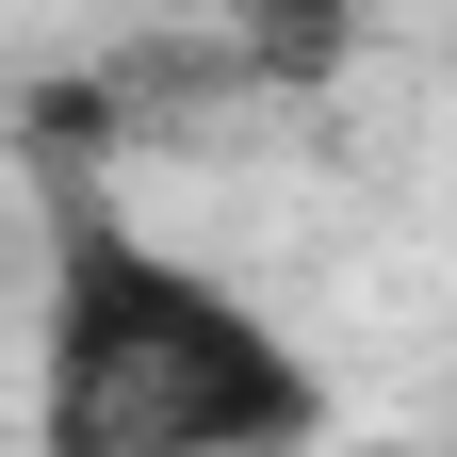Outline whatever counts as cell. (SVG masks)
<instances>
[{
	"instance_id": "2",
	"label": "cell",
	"mask_w": 457,
	"mask_h": 457,
	"mask_svg": "<svg viewBox=\"0 0 457 457\" xmlns=\"http://www.w3.org/2000/svg\"><path fill=\"white\" fill-rule=\"evenodd\" d=\"M228 17H262V33H327V17H360V0H228Z\"/></svg>"
},
{
	"instance_id": "1",
	"label": "cell",
	"mask_w": 457,
	"mask_h": 457,
	"mask_svg": "<svg viewBox=\"0 0 457 457\" xmlns=\"http://www.w3.org/2000/svg\"><path fill=\"white\" fill-rule=\"evenodd\" d=\"M327 425V376L295 327L245 311L180 245L82 212L49 245V327H33V441L49 457H278Z\"/></svg>"
}]
</instances>
